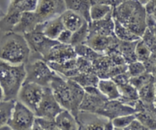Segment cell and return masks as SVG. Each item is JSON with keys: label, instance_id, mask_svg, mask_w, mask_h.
Returning a JSON list of instances; mask_svg holds the SVG:
<instances>
[{"label": "cell", "instance_id": "cell-47", "mask_svg": "<svg viewBox=\"0 0 156 130\" xmlns=\"http://www.w3.org/2000/svg\"><path fill=\"white\" fill-rule=\"evenodd\" d=\"M125 130H148L146 126L136 118L134 119Z\"/></svg>", "mask_w": 156, "mask_h": 130}, {"label": "cell", "instance_id": "cell-1", "mask_svg": "<svg viewBox=\"0 0 156 130\" xmlns=\"http://www.w3.org/2000/svg\"><path fill=\"white\" fill-rule=\"evenodd\" d=\"M147 12L138 0H128L113 7V18L141 37L147 28Z\"/></svg>", "mask_w": 156, "mask_h": 130}, {"label": "cell", "instance_id": "cell-27", "mask_svg": "<svg viewBox=\"0 0 156 130\" xmlns=\"http://www.w3.org/2000/svg\"><path fill=\"white\" fill-rule=\"evenodd\" d=\"M98 88L108 100H115L120 97L117 85L111 79H100L97 85Z\"/></svg>", "mask_w": 156, "mask_h": 130}, {"label": "cell", "instance_id": "cell-43", "mask_svg": "<svg viewBox=\"0 0 156 130\" xmlns=\"http://www.w3.org/2000/svg\"><path fill=\"white\" fill-rule=\"evenodd\" d=\"M38 0H23L22 2L16 8L20 12H34L37 5Z\"/></svg>", "mask_w": 156, "mask_h": 130}, {"label": "cell", "instance_id": "cell-37", "mask_svg": "<svg viewBox=\"0 0 156 130\" xmlns=\"http://www.w3.org/2000/svg\"><path fill=\"white\" fill-rule=\"evenodd\" d=\"M135 53L136 60L144 63L150 57L152 53L147 46L144 44V42L141 39H140L137 41L136 46Z\"/></svg>", "mask_w": 156, "mask_h": 130}, {"label": "cell", "instance_id": "cell-31", "mask_svg": "<svg viewBox=\"0 0 156 130\" xmlns=\"http://www.w3.org/2000/svg\"><path fill=\"white\" fill-rule=\"evenodd\" d=\"M113 7L105 4H91L90 8V18L91 21L105 18L112 12Z\"/></svg>", "mask_w": 156, "mask_h": 130}, {"label": "cell", "instance_id": "cell-29", "mask_svg": "<svg viewBox=\"0 0 156 130\" xmlns=\"http://www.w3.org/2000/svg\"><path fill=\"white\" fill-rule=\"evenodd\" d=\"M139 100L146 104L155 103L156 94L155 89V80L151 81L138 89Z\"/></svg>", "mask_w": 156, "mask_h": 130}, {"label": "cell", "instance_id": "cell-24", "mask_svg": "<svg viewBox=\"0 0 156 130\" xmlns=\"http://www.w3.org/2000/svg\"><path fill=\"white\" fill-rule=\"evenodd\" d=\"M117 87L120 94L119 100H121L123 103L134 107L139 100L138 90L129 82L117 85Z\"/></svg>", "mask_w": 156, "mask_h": 130}, {"label": "cell", "instance_id": "cell-48", "mask_svg": "<svg viewBox=\"0 0 156 130\" xmlns=\"http://www.w3.org/2000/svg\"><path fill=\"white\" fill-rule=\"evenodd\" d=\"M147 27L152 31L156 38V21L150 15H147Z\"/></svg>", "mask_w": 156, "mask_h": 130}, {"label": "cell", "instance_id": "cell-2", "mask_svg": "<svg viewBox=\"0 0 156 130\" xmlns=\"http://www.w3.org/2000/svg\"><path fill=\"white\" fill-rule=\"evenodd\" d=\"M30 56V47L23 34L7 32L0 40V59L2 60L15 65L26 64Z\"/></svg>", "mask_w": 156, "mask_h": 130}, {"label": "cell", "instance_id": "cell-51", "mask_svg": "<svg viewBox=\"0 0 156 130\" xmlns=\"http://www.w3.org/2000/svg\"><path fill=\"white\" fill-rule=\"evenodd\" d=\"M3 97H4V94H3V90L2 88L1 85H0V101L3 100Z\"/></svg>", "mask_w": 156, "mask_h": 130}, {"label": "cell", "instance_id": "cell-53", "mask_svg": "<svg viewBox=\"0 0 156 130\" xmlns=\"http://www.w3.org/2000/svg\"><path fill=\"white\" fill-rule=\"evenodd\" d=\"M126 1H128V0H116V2H115V5H117L120 4V3L123 2H126Z\"/></svg>", "mask_w": 156, "mask_h": 130}, {"label": "cell", "instance_id": "cell-4", "mask_svg": "<svg viewBox=\"0 0 156 130\" xmlns=\"http://www.w3.org/2000/svg\"><path fill=\"white\" fill-rule=\"evenodd\" d=\"M25 71L26 76L24 82H33L42 87L49 86L57 75L42 59L28 61L25 64Z\"/></svg>", "mask_w": 156, "mask_h": 130}, {"label": "cell", "instance_id": "cell-40", "mask_svg": "<svg viewBox=\"0 0 156 130\" xmlns=\"http://www.w3.org/2000/svg\"><path fill=\"white\" fill-rule=\"evenodd\" d=\"M126 72L130 77H135L144 73L146 70L144 63L136 60L127 64Z\"/></svg>", "mask_w": 156, "mask_h": 130}, {"label": "cell", "instance_id": "cell-50", "mask_svg": "<svg viewBox=\"0 0 156 130\" xmlns=\"http://www.w3.org/2000/svg\"><path fill=\"white\" fill-rule=\"evenodd\" d=\"M22 2L23 0H10L8 9H16Z\"/></svg>", "mask_w": 156, "mask_h": 130}, {"label": "cell", "instance_id": "cell-10", "mask_svg": "<svg viewBox=\"0 0 156 130\" xmlns=\"http://www.w3.org/2000/svg\"><path fill=\"white\" fill-rule=\"evenodd\" d=\"M85 95L79 107V111L98 114L108 99L101 93L97 86L84 88Z\"/></svg>", "mask_w": 156, "mask_h": 130}, {"label": "cell", "instance_id": "cell-36", "mask_svg": "<svg viewBox=\"0 0 156 130\" xmlns=\"http://www.w3.org/2000/svg\"><path fill=\"white\" fill-rule=\"evenodd\" d=\"M32 129L35 130H58L54 120L36 117L34 120Z\"/></svg>", "mask_w": 156, "mask_h": 130}, {"label": "cell", "instance_id": "cell-8", "mask_svg": "<svg viewBox=\"0 0 156 130\" xmlns=\"http://www.w3.org/2000/svg\"><path fill=\"white\" fill-rule=\"evenodd\" d=\"M66 10L64 0H38L34 12L40 24L59 16Z\"/></svg>", "mask_w": 156, "mask_h": 130}, {"label": "cell", "instance_id": "cell-39", "mask_svg": "<svg viewBox=\"0 0 156 130\" xmlns=\"http://www.w3.org/2000/svg\"><path fill=\"white\" fill-rule=\"evenodd\" d=\"M155 80V78L153 77L152 74H150L148 72H145L143 74L140 75L138 76H135V77H130L129 79V82L136 88L137 90L145 85L146 84L149 83L151 81Z\"/></svg>", "mask_w": 156, "mask_h": 130}, {"label": "cell", "instance_id": "cell-6", "mask_svg": "<svg viewBox=\"0 0 156 130\" xmlns=\"http://www.w3.org/2000/svg\"><path fill=\"white\" fill-rule=\"evenodd\" d=\"M34 118V113L24 104L16 100L8 125L11 129L14 130L32 129Z\"/></svg>", "mask_w": 156, "mask_h": 130}, {"label": "cell", "instance_id": "cell-45", "mask_svg": "<svg viewBox=\"0 0 156 130\" xmlns=\"http://www.w3.org/2000/svg\"><path fill=\"white\" fill-rule=\"evenodd\" d=\"M72 35H73V32L71 30H68L66 28H64L61 31V33H59L56 40L59 43H60V44H70L72 39Z\"/></svg>", "mask_w": 156, "mask_h": 130}, {"label": "cell", "instance_id": "cell-25", "mask_svg": "<svg viewBox=\"0 0 156 130\" xmlns=\"http://www.w3.org/2000/svg\"><path fill=\"white\" fill-rule=\"evenodd\" d=\"M60 18L65 28L71 30L72 32L76 31L83 25L84 23L86 22V21L79 14L68 9L60 15Z\"/></svg>", "mask_w": 156, "mask_h": 130}, {"label": "cell", "instance_id": "cell-21", "mask_svg": "<svg viewBox=\"0 0 156 130\" xmlns=\"http://www.w3.org/2000/svg\"><path fill=\"white\" fill-rule=\"evenodd\" d=\"M76 58L62 62H47L49 66L58 75L65 79H72L79 73V70L76 68Z\"/></svg>", "mask_w": 156, "mask_h": 130}, {"label": "cell", "instance_id": "cell-55", "mask_svg": "<svg viewBox=\"0 0 156 130\" xmlns=\"http://www.w3.org/2000/svg\"><path fill=\"white\" fill-rule=\"evenodd\" d=\"M155 94H156V79L155 80Z\"/></svg>", "mask_w": 156, "mask_h": 130}, {"label": "cell", "instance_id": "cell-12", "mask_svg": "<svg viewBox=\"0 0 156 130\" xmlns=\"http://www.w3.org/2000/svg\"><path fill=\"white\" fill-rule=\"evenodd\" d=\"M49 86L53 92V96L62 108L69 111L70 89L67 79L57 74L56 77L51 81Z\"/></svg>", "mask_w": 156, "mask_h": 130}, {"label": "cell", "instance_id": "cell-9", "mask_svg": "<svg viewBox=\"0 0 156 130\" xmlns=\"http://www.w3.org/2000/svg\"><path fill=\"white\" fill-rule=\"evenodd\" d=\"M63 110L53 96L50 86L44 87L42 98L35 111L36 117L54 120L59 113Z\"/></svg>", "mask_w": 156, "mask_h": 130}, {"label": "cell", "instance_id": "cell-28", "mask_svg": "<svg viewBox=\"0 0 156 130\" xmlns=\"http://www.w3.org/2000/svg\"><path fill=\"white\" fill-rule=\"evenodd\" d=\"M122 41L119 40L118 50L120 55L123 56L126 64L136 61V46L137 41Z\"/></svg>", "mask_w": 156, "mask_h": 130}, {"label": "cell", "instance_id": "cell-32", "mask_svg": "<svg viewBox=\"0 0 156 130\" xmlns=\"http://www.w3.org/2000/svg\"><path fill=\"white\" fill-rule=\"evenodd\" d=\"M15 101L16 100H2L0 101V128L8 124Z\"/></svg>", "mask_w": 156, "mask_h": 130}, {"label": "cell", "instance_id": "cell-14", "mask_svg": "<svg viewBox=\"0 0 156 130\" xmlns=\"http://www.w3.org/2000/svg\"><path fill=\"white\" fill-rule=\"evenodd\" d=\"M136 118L140 120L147 129L156 130V105L146 104L138 100L134 106Z\"/></svg>", "mask_w": 156, "mask_h": 130}, {"label": "cell", "instance_id": "cell-18", "mask_svg": "<svg viewBox=\"0 0 156 130\" xmlns=\"http://www.w3.org/2000/svg\"><path fill=\"white\" fill-rule=\"evenodd\" d=\"M88 28L89 33L114 36V21L112 16V12L105 18L88 22Z\"/></svg>", "mask_w": 156, "mask_h": 130}, {"label": "cell", "instance_id": "cell-13", "mask_svg": "<svg viewBox=\"0 0 156 130\" xmlns=\"http://www.w3.org/2000/svg\"><path fill=\"white\" fill-rule=\"evenodd\" d=\"M136 114L135 108L123 103L119 99L107 100L97 114L108 120H113L123 115Z\"/></svg>", "mask_w": 156, "mask_h": 130}, {"label": "cell", "instance_id": "cell-26", "mask_svg": "<svg viewBox=\"0 0 156 130\" xmlns=\"http://www.w3.org/2000/svg\"><path fill=\"white\" fill-rule=\"evenodd\" d=\"M21 13L17 9H8L7 12L0 20V30L4 33L12 31L19 21Z\"/></svg>", "mask_w": 156, "mask_h": 130}, {"label": "cell", "instance_id": "cell-44", "mask_svg": "<svg viewBox=\"0 0 156 130\" xmlns=\"http://www.w3.org/2000/svg\"><path fill=\"white\" fill-rule=\"evenodd\" d=\"M145 67H146V72H149L156 79V52L151 53L150 57L148 59L147 61L144 62Z\"/></svg>", "mask_w": 156, "mask_h": 130}, {"label": "cell", "instance_id": "cell-7", "mask_svg": "<svg viewBox=\"0 0 156 130\" xmlns=\"http://www.w3.org/2000/svg\"><path fill=\"white\" fill-rule=\"evenodd\" d=\"M44 87L33 82H24L18 94L17 100L35 113L42 98Z\"/></svg>", "mask_w": 156, "mask_h": 130}, {"label": "cell", "instance_id": "cell-42", "mask_svg": "<svg viewBox=\"0 0 156 130\" xmlns=\"http://www.w3.org/2000/svg\"><path fill=\"white\" fill-rule=\"evenodd\" d=\"M141 40L144 42L148 47V48L150 50L151 53H155L156 52V38L154 36L153 33H152L149 28H146L145 30L144 33L141 37Z\"/></svg>", "mask_w": 156, "mask_h": 130}, {"label": "cell", "instance_id": "cell-3", "mask_svg": "<svg viewBox=\"0 0 156 130\" xmlns=\"http://www.w3.org/2000/svg\"><path fill=\"white\" fill-rule=\"evenodd\" d=\"M25 76V64L15 65L0 59V85L4 94L3 100H17Z\"/></svg>", "mask_w": 156, "mask_h": 130}, {"label": "cell", "instance_id": "cell-46", "mask_svg": "<svg viewBox=\"0 0 156 130\" xmlns=\"http://www.w3.org/2000/svg\"><path fill=\"white\" fill-rule=\"evenodd\" d=\"M129 79H130V76H129L127 72H124L120 73V74L117 75L114 77H113L112 80L117 84V85H122V84L126 83V82H129Z\"/></svg>", "mask_w": 156, "mask_h": 130}, {"label": "cell", "instance_id": "cell-16", "mask_svg": "<svg viewBox=\"0 0 156 130\" xmlns=\"http://www.w3.org/2000/svg\"><path fill=\"white\" fill-rule=\"evenodd\" d=\"M73 46L71 44H57L52 47L48 54L44 59L46 62H62L77 57Z\"/></svg>", "mask_w": 156, "mask_h": 130}, {"label": "cell", "instance_id": "cell-35", "mask_svg": "<svg viewBox=\"0 0 156 130\" xmlns=\"http://www.w3.org/2000/svg\"><path fill=\"white\" fill-rule=\"evenodd\" d=\"M74 48L78 56L85 58V59H88V60L91 61V62L94 61L96 59L100 57L101 55H103L96 52L95 50L91 49V47H88V46L85 44L75 46Z\"/></svg>", "mask_w": 156, "mask_h": 130}, {"label": "cell", "instance_id": "cell-5", "mask_svg": "<svg viewBox=\"0 0 156 130\" xmlns=\"http://www.w3.org/2000/svg\"><path fill=\"white\" fill-rule=\"evenodd\" d=\"M23 35L30 47V53H33L34 56H35V59H44L52 47L59 44L56 40L47 37L37 29Z\"/></svg>", "mask_w": 156, "mask_h": 130}, {"label": "cell", "instance_id": "cell-30", "mask_svg": "<svg viewBox=\"0 0 156 130\" xmlns=\"http://www.w3.org/2000/svg\"><path fill=\"white\" fill-rule=\"evenodd\" d=\"M114 35L118 40L122 41H136L141 39L140 37L131 31L120 22L114 20Z\"/></svg>", "mask_w": 156, "mask_h": 130}, {"label": "cell", "instance_id": "cell-11", "mask_svg": "<svg viewBox=\"0 0 156 130\" xmlns=\"http://www.w3.org/2000/svg\"><path fill=\"white\" fill-rule=\"evenodd\" d=\"M85 44L101 54H107L110 52L118 50L119 40L115 35L105 36L97 33H89Z\"/></svg>", "mask_w": 156, "mask_h": 130}, {"label": "cell", "instance_id": "cell-52", "mask_svg": "<svg viewBox=\"0 0 156 130\" xmlns=\"http://www.w3.org/2000/svg\"><path fill=\"white\" fill-rule=\"evenodd\" d=\"M138 1L140 2L141 3V4H143V5H146L147 2H149L150 1V0H138Z\"/></svg>", "mask_w": 156, "mask_h": 130}, {"label": "cell", "instance_id": "cell-23", "mask_svg": "<svg viewBox=\"0 0 156 130\" xmlns=\"http://www.w3.org/2000/svg\"><path fill=\"white\" fill-rule=\"evenodd\" d=\"M58 130H77L79 124L69 111L63 109L54 119Z\"/></svg>", "mask_w": 156, "mask_h": 130}, {"label": "cell", "instance_id": "cell-22", "mask_svg": "<svg viewBox=\"0 0 156 130\" xmlns=\"http://www.w3.org/2000/svg\"><path fill=\"white\" fill-rule=\"evenodd\" d=\"M64 1H65L66 9L79 14L88 22L91 21L90 8L91 3L90 0H64Z\"/></svg>", "mask_w": 156, "mask_h": 130}, {"label": "cell", "instance_id": "cell-17", "mask_svg": "<svg viewBox=\"0 0 156 130\" xmlns=\"http://www.w3.org/2000/svg\"><path fill=\"white\" fill-rule=\"evenodd\" d=\"M70 89V110L71 114L77 120L79 113V107L85 95V89L74 80L67 79Z\"/></svg>", "mask_w": 156, "mask_h": 130}, {"label": "cell", "instance_id": "cell-49", "mask_svg": "<svg viewBox=\"0 0 156 130\" xmlns=\"http://www.w3.org/2000/svg\"><path fill=\"white\" fill-rule=\"evenodd\" d=\"M91 4H105L114 7L116 0H90Z\"/></svg>", "mask_w": 156, "mask_h": 130}, {"label": "cell", "instance_id": "cell-54", "mask_svg": "<svg viewBox=\"0 0 156 130\" xmlns=\"http://www.w3.org/2000/svg\"><path fill=\"white\" fill-rule=\"evenodd\" d=\"M5 14V12H3L1 8H0V20H1V19H2V17L4 16Z\"/></svg>", "mask_w": 156, "mask_h": 130}, {"label": "cell", "instance_id": "cell-34", "mask_svg": "<svg viewBox=\"0 0 156 130\" xmlns=\"http://www.w3.org/2000/svg\"><path fill=\"white\" fill-rule=\"evenodd\" d=\"M89 35V28H88V22L84 23L83 25L79 27L76 31L73 32L72 39L70 44L73 47L79 45V44H84L86 43L87 39Z\"/></svg>", "mask_w": 156, "mask_h": 130}, {"label": "cell", "instance_id": "cell-41", "mask_svg": "<svg viewBox=\"0 0 156 130\" xmlns=\"http://www.w3.org/2000/svg\"><path fill=\"white\" fill-rule=\"evenodd\" d=\"M76 68L79 72L94 73L92 62L81 56H77L76 58Z\"/></svg>", "mask_w": 156, "mask_h": 130}, {"label": "cell", "instance_id": "cell-56", "mask_svg": "<svg viewBox=\"0 0 156 130\" xmlns=\"http://www.w3.org/2000/svg\"><path fill=\"white\" fill-rule=\"evenodd\" d=\"M155 104L156 105V97H155Z\"/></svg>", "mask_w": 156, "mask_h": 130}, {"label": "cell", "instance_id": "cell-20", "mask_svg": "<svg viewBox=\"0 0 156 130\" xmlns=\"http://www.w3.org/2000/svg\"><path fill=\"white\" fill-rule=\"evenodd\" d=\"M38 24L39 21L34 12H24L12 31L24 34L34 30Z\"/></svg>", "mask_w": 156, "mask_h": 130}, {"label": "cell", "instance_id": "cell-15", "mask_svg": "<svg viewBox=\"0 0 156 130\" xmlns=\"http://www.w3.org/2000/svg\"><path fill=\"white\" fill-rule=\"evenodd\" d=\"M108 119L93 113L79 111L77 122L79 129L102 130L108 122Z\"/></svg>", "mask_w": 156, "mask_h": 130}, {"label": "cell", "instance_id": "cell-33", "mask_svg": "<svg viewBox=\"0 0 156 130\" xmlns=\"http://www.w3.org/2000/svg\"><path fill=\"white\" fill-rule=\"evenodd\" d=\"M73 79L75 82L82 86L83 88L88 86H97L98 82L99 81V77L93 72H79L73 78Z\"/></svg>", "mask_w": 156, "mask_h": 130}, {"label": "cell", "instance_id": "cell-38", "mask_svg": "<svg viewBox=\"0 0 156 130\" xmlns=\"http://www.w3.org/2000/svg\"><path fill=\"white\" fill-rule=\"evenodd\" d=\"M136 119L135 114L123 115L111 120L114 129H125L133 120Z\"/></svg>", "mask_w": 156, "mask_h": 130}, {"label": "cell", "instance_id": "cell-19", "mask_svg": "<svg viewBox=\"0 0 156 130\" xmlns=\"http://www.w3.org/2000/svg\"><path fill=\"white\" fill-rule=\"evenodd\" d=\"M65 28L61 20L60 15L54 18L40 23L35 29L42 32L47 37L52 40H56L59 33Z\"/></svg>", "mask_w": 156, "mask_h": 130}]
</instances>
